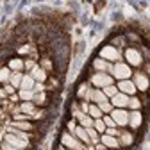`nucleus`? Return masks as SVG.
I'll return each instance as SVG.
<instances>
[{"label": "nucleus", "instance_id": "obj_1", "mask_svg": "<svg viewBox=\"0 0 150 150\" xmlns=\"http://www.w3.org/2000/svg\"><path fill=\"white\" fill-rule=\"evenodd\" d=\"M123 59L130 68H141L143 63H145V59H143V55H141L138 47H127L123 50Z\"/></svg>", "mask_w": 150, "mask_h": 150}, {"label": "nucleus", "instance_id": "obj_2", "mask_svg": "<svg viewBox=\"0 0 150 150\" xmlns=\"http://www.w3.org/2000/svg\"><path fill=\"white\" fill-rule=\"evenodd\" d=\"M109 73L112 75V79H116V81H125V79L132 77L134 71L125 61H118V63H112V68H111Z\"/></svg>", "mask_w": 150, "mask_h": 150}, {"label": "nucleus", "instance_id": "obj_3", "mask_svg": "<svg viewBox=\"0 0 150 150\" xmlns=\"http://www.w3.org/2000/svg\"><path fill=\"white\" fill-rule=\"evenodd\" d=\"M93 88H98V89H104L105 86L109 84H115V79H112L111 73H105V71H93L89 75V81H88Z\"/></svg>", "mask_w": 150, "mask_h": 150}, {"label": "nucleus", "instance_id": "obj_4", "mask_svg": "<svg viewBox=\"0 0 150 150\" xmlns=\"http://www.w3.org/2000/svg\"><path fill=\"white\" fill-rule=\"evenodd\" d=\"M98 57H102V59H105V61H109V63H118V61L123 59V52L118 50L116 47H112V45L109 43V45H104V47L100 48Z\"/></svg>", "mask_w": 150, "mask_h": 150}, {"label": "nucleus", "instance_id": "obj_5", "mask_svg": "<svg viewBox=\"0 0 150 150\" xmlns=\"http://www.w3.org/2000/svg\"><path fill=\"white\" fill-rule=\"evenodd\" d=\"M59 143H61L63 146L70 148V150H86V148H88L84 143H81V141L75 138L71 132H68V130H63V132H61V136H59Z\"/></svg>", "mask_w": 150, "mask_h": 150}, {"label": "nucleus", "instance_id": "obj_6", "mask_svg": "<svg viewBox=\"0 0 150 150\" xmlns=\"http://www.w3.org/2000/svg\"><path fill=\"white\" fill-rule=\"evenodd\" d=\"M132 82H134V86H136L138 91L146 93V91L150 89V77H148L143 70H136V71L132 73Z\"/></svg>", "mask_w": 150, "mask_h": 150}, {"label": "nucleus", "instance_id": "obj_7", "mask_svg": "<svg viewBox=\"0 0 150 150\" xmlns=\"http://www.w3.org/2000/svg\"><path fill=\"white\" fill-rule=\"evenodd\" d=\"M143 122H145V116H143V112H141V109H136V111H129V129L132 130V132H136L138 129H141V125H143Z\"/></svg>", "mask_w": 150, "mask_h": 150}, {"label": "nucleus", "instance_id": "obj_8", "mask_svg": "<svg viewBox=\"0 0 150 150\" xmlns=\"http://www.w3.org/2000/svg\"><path fill=\"white\" fill-rule=\"evenodd\" d=\"M109 115H111L112 120L116 122V125H118L120 129H125V127L129 125V111H127V109H116V107H115V109L109 112Z\"/></svg>", "mask_w": 150, "mask_h": 150}, {"label": "nucleus", "instance_id": "obj_9", "mask_svg": "<svg viewBox=\"0 0 150 150\" xmlns=\"http://www.w3.org/2000/svg\"><path fill=\"white\" fill-rule=\"evenodd\" d=\"M4 141H7L9 145L16 146V148H22V150H29L32 146V141H27V139H22V138H18L11 132H6L4 134Z\"/></svg>", "mask_w": 150, "mask_h": 150}, {"label": "nucleus", "instance_id": "obj_10", "mask_svg": "<svg viewBox=\"0 0 150 150\" xmlns=\"http://www.w3.org/2000/svg\"><path fill=\"white\" fill-rule=\"evenodd\" d=\"M118 141L122 145V148H129V146H132L136 143V134L132 132L130 129H122L120 130V136H118Z\"/></svg>", "mask_w": 150, "mask_h": 150}, {"label": "nucleus", "instance_id": "obj_11", "mask_svg": "<svg viewBox=\"0 0 150 150\" xmlns=\"http://www.w3.org/2000/svg\"><path fill=\"white\" fill-rule=\"evenodd\" d=\"M7 125H11L14 129H20V130H25V132H38V123L30 122V120H25V122H14V120H11Z\"/></svg>", "mask_w": 150, "mask_h": 150}, {"label": "nucleus", "instance_id": "obj_12", "mask_svg": "<svg viewBox=\"0 0 150 150\" xmlns=\"http://www.w3.org/2000/svg\"><path fill=\"white\" fill-rule=\"evenodd\" d=\"M32 102L38 105V107H48L52 104V95L48 91H40V93H34V98Z\"/></svg>", "mask_w": 150, "mask_h": 150}, {"label": "nucleus", "instance_id": "obj_13", "mask_svg": "<svg viewBox=\"0 0 150 150\" xmlns=\"http://www.w3.org/2000/svg\"><path fill=\"white\" fill-rule=\"evenodd\" d=\"M38 64H40L43 70H47L50 75L55 73V63H54V57H52V54H43L40 61H38Z\"/></svg>", "mask_w": 150, "mask_h": 150}, {"label": "nucleus", "instance_id": "obj_14", "mask_svg": "<svg viewBox=\"0 0 150 150\" xmlns=\"http://www.w3.org/2000/svg\"><path fill=\"white\" fill-rule=\"evenodd\" d=\"M116 86H118V91L120 93H125V95H129V97H132V95H136V86H134V82L130 81V79H125V81H118L116 82Z\"/></svg>", "mask_w": 150, "mask_h": 150}, {"label": "nucleus", "instance_id": "obj_15", "mask_svg": "<svg viewBox=\"0 0 150 150\" xmlns=\"http://www.w3.org/2000/svg\"><path fill=\"white\" fill-rule=\"evenodd\" d=\"M91 68H93V71H105V73H109L111 68H112V63H109V61H105L102 57H95L91 61Z\"/></svg>", "mask_w": 150, "mask_h": 150}, {"label": "nucleus", "instance_id": "obj_16", "mask_svg": "<svg viewBox=\"0 0 150 150\" xmlns=\"http://www.w3.org/2000/svg\"><path fill=\"white\" fill-rule=\"evenodd\" d=\"M29 73L32 75V79H34L36 82H47V81H48V77H50V73H48L47 70H43L40 64H36Z\"/></svg>", "mask_w": 150, "mask_h": 150}, {"label": "nucleus", "instance_id": "obj_17", "mask_svg": "<svg viewBox=\"0 0 150 150\" xmlns=\"http://www.w3.org/2000/svg\"><path fill=\"white\" fill-rule=\"evenodd\" d=\"M100 143L105 145L109 150H122V145L118 141V138L109 136V134H100Z\"/></svg>", "mask_w": 150, "mask_h": 150}, {"label": "nucleus", "instance_id": "obj_18", "mask_svg": "<svg viewBox=\"0 0 150 150\" xmlns=\"http://www.w3.org/2000/svg\"><path fill=\"white\" fill-rule=\"evenodd\" d=\"M109 102L112 104V107L116 109H127V104H129V95H125V93H116L112 98H109Z\"/></svg>", "mask_w": 150, "mask_h": 150}, {"label": "nucleus", "instance_id": "obj_19", "mask_svg": "<svg viewBox=\"0 0 150 150\" xmlns=\"http://www.w3.org/2000/svg\"><path fill=\"white\" fill-rule=\"evenodd\" d=\"M6 64L9 66L11 71H23L25 61H23V57H20V55H14V57H9V59H7Z\"/></svg>", "mask_w": 150, "mask_h": 150}, {"label": "nucleus", "instance_id": "obj_20", "mask_svg": "<svg viewBox=\"0 0 150 150\" xmlns=\"http://www.w3.org/2000/svg\"><path fill=\"white\" fill-rule=\"evenodd\" d=\"M61 88V77H59V75H50V77H48V81L45 82V89L48 91V93H54V91H57Z\"/></svg>", "mask_w": 150, "mask_h": 150}, {"label": "nucleus", "instance_id": "obj_21", "mask_svg": "<svg viewBox=\"0 0 150 150\" xmlns=\"http://www.w3.org/2000/svg\"><path fill=\"white\" fill-rule=\"evenodd\" d=\"M73 136L77 138L81 143H84L86 146H93L91 145V139H89V136H88V130L84 129V127H81V125H77V129H75V132H73Z\"/></svg>", "mask_w": 150, "mask_h": 150}, {"label": "nucleus", "instance_id": "obj_22", "mask_svg": "<svg viewBox=\"0 0 150 150\" xmlns=\"http://www.w3.org/2000/svg\"><path fill=\"white\" fill-rule=\"evenodd\" d=\"M18 107H20V112H25V115H29V116H32L34 111L38 109V105L34 102H20Z\"/></svg>", "mask_w": 150, "mask_h": 150}, {"label": "nucleus", "instance_id": "obj_23", "mask_svg": "<svg viewBox=\"0 0 150 150\" xmlns=\"http://www.w3.org/2000/svg\"><path fill=\"white\" fill-rule=\"evenodd\" d=\"M127 43H129V41H127V38H125V36H116V38H112V40H111V45H112V47H116V48L122 50V52L127 48Z\"/></svg>", "mask_w": 150, "mask_h": 150}, {"label": "nucleus", "instance_id": "obj_24", "mask_svg": "<svg viewBox=\"0 0 150 150\" xmlns=\"http://www.w3.org/2000/svg\"><path fill=\"white\" fill-rule=\"evenodd\" d=\"M22 79H23V71H13L11 73V79H9V84L16 89H20V84H22Z\"/></svg>", "mask_w": 150, "mask_h": 150}, {"label": "nucleus", "instance_id": "obj_25", "mask_svg": "<svg viewBox=\"0 0 150 150\" xmlns=\"http://www.w3.org/2000/svg\"><path fill=\"white\" fill-rule=\"evenodd\" d=\"M34 84H36V81L32 79V75H30V73H23L20 89H34Z\"/></svg>", "mask_w": 150, "mask_h": 150}, {"label": "nucleus", "instance_id": "obj_26", "mask_svg": "<svg viewBox=\"0 0 150 150\" xmlns=\"http://www.w3.org/2000/svg\"><path fill=\"white\" fill-rule=\"evenodd\" d=\"M89 89H91V84H89V82H82V84L77 88V100H86Z\"/></svg>", "mask_w": 150, "mask_h": 150}, {"label": "nucleus", "instance_id": "obj_27", "mask_svg": "<svg viewBox=\"0 0 150 150\" xmlns=\"http://www.w3.org/2000/svg\"><path fill=\"white\" fill-rule=\"evenodd\" d=\"M77 123L81 125V127H84V129H88V127H93V123H95V120H93L89 115H86V112H82V115L77 118Z\"/></svg>", "mask_w": 150, "mask_h": 150}, {"label": "nucleus", "instance_id": "obj_28", "mask_svg": "<svg viewBox=\"0 0 150 150\" xmlns=\"http://www.w3.org/2000/svg\"><path fill=\"white\" fill-rule=\"evenodd\" d=\"M141 107H143V102H141V98H139V97H136V95L129 97L127 109H130V111H136V109H141Z\"/></svg>", "mask_w": 150, "mask_h": 150}, {"label": "nucleus", "instance_id": "obj_29", "mask_svg": "<svg viewBox=\"0 0 150 150\" xmlns=\"http://www.w3.org/2000/svg\"><path fill=\"white\" fill-rule=\"evenodd\" d=\"M88 115L93 118V120H98V118H102L104 116V112L100 111V107L97 105V104H91L89 102V109H88Z\"/></svg>", "mask_w": 150, "mask_h": 150}, {"label": "nucleus", "instance_id": "obj_30", "mask_svg": "<svg viewBox=\"0 0 150 150\" xmlns=\"http://www.w3.org/2000/svg\"><path fill=\"white\" fill-rule=\"evenodd\" d=\"M11 70H9V66L7 64H4V66H0V84H7L9 82V79H11Z\"/></svg>", "mask_w": 150, "mask_h": 150}, {"label": "nucleus", "instance_id": "obj_31", "mask_svg": "<svg viewBox=\"0 0 150 150\" xmlns=\"http://www.w3.org/2000/svg\"><path fill=\"white\" fill-rule=\"evenodd\" d=\"M18 97H20V102H32L34 91L32 89H18Z\"/></svg>", "mask_w": 150, "mask_h": 150}, {"label": "nucleus", "instance_id": "obj_32", "mask_svg": "<svg viewBox=\"0 0 150 150\" xmlns=\"http://www.w3.org/2000/svg\"><path fill=\"white\" fill-rule=\"evenodd\" d=\"M102 91H104V95H105L107 98H112V97L118 93V86H116V84H109V86H105Z\"/></svg>", "mask_w": 150, "mask_h": 150}, {"label": "nucleus", "instance_id": "obj_33", "mask_svg": "<svg viewBox=\"0 0 150 150\" xmlns=\"http://www.w3.org/2000/svg\"><path fill=\"white\" fill-rule=\"evenodd\" d=\"M86 130H88V136H89V139H91V145H97V143L100 141V134H98L93 127H88Z\"/></svg>", "mask_w": 150, "mask_h": 150}, {"label": "nucleus", "instance_id": "obj_34", "mask_svg": "<svg viewBox=\"0 0 150 150\" xmlns=\"http://www.w3.org/2000/svg\"><path fill=\"white\" fill-rule=\"evenodd\" d=\"M93 129H95L98 134H104L105 130H107V127H105V123H104V120H102V118L95 120V123H93Z\"/></svg>", "mask_w": 150, "mask_h": 150}, {"label": "nucleus", "instance_id": "obj_35", "mask_svg": "<svg viewBox=\"0 0 150 150\" xmlns=\"http://www.w3.org/2000/svg\"><path fill=\"white\" fill-rule=\"evenodd\" d=\"M23 61H25V64H23V70L29 73L36 64H38V59H34V57H23Z\"/></svg>", "mask_w": 150, "mask_h": 150}, {"label": "nucleus", "instance_id": "obj_36", "mask_svg": "<svg viewBox=\"0 0 150 150\" xmlns=\"http://www.w3.org/2000/svg\"><path fill=\"white\" fill-rule=\"evenodd\" d=\"M98 107H100V111L104 112V115H109V112L112 111V109H115V107H112V104L109 102V100H105V102H102V104H97Z\"/></svg>", "mask_w": 150, "mask_h": 150}, {"label": "nucleus", "instance_id": "obj_37", "mask_svg": "<svg viewBox=\"0 0 150 150\" xmlns=\"http://www.w3.org/2000/svg\"><path fill=\"white\" fill-rule=\"evenodd\" d=\"M77 125H79V123H77V120H75V118H70V120L66 122V130L73 134V132H75V129H77Z\"/></svg>", "mask_w": 150, "mask_h": 150}, {"label": "nucleus", "instance_id": "obj_38", "mask_svg": "<svg viewBox=\"0 0 150 150\" xmlns=\"http://www.w3.org/2000/svg\"><path fill=\"white\" fill-rule=\"evenodd\" d=\"M102 120H104L105 127H118V125H116V122L111 118V115H104V116H102Z\"/></svg>", "mask_w": 150, "mask_h": 150}, {"label": "nucleus", "instance_id": "obj_39", "mask_svg": "<svg viewBox=\"0 0 150 150\" xmlns=\"http://www.w3.org/2000/svg\"><path fill=\"white\" fill-rule=\"evenodd\" d=\"M0 150H22V148H16V146H13V145H9L7 141H0Z\"/></svg>", "mask_w": 150, "mask_h": 150}, {"label": "nucleus", "instance_id": "obj_40", "mask_svg": "<svg viewBox=\"0 0 150 150\" xmlns=\"http://www.w3.org/2000/svg\"><path fill=\"white\" fill-rule=\"evenodd\" d=\"M2 86H4V89H6V93H7L9 97H11V95H14V93L18 91V89H16V88H13V86H11L9 82H7V84H2Z\"/></svg>", "mask_w": 150, "mask_h": 150}, {"label": "nucleus", "instance_id": "obj_41", "mask_svg": "<svg viewBox=\"0 0 150 150\" xmlns=\"http://www.w3.org/2000/svg\"><path fill=\"white\" fill-rule=\"evenodd\" d=\"M93 148H95V150H109V148H107V146H105V145H102V143H100V141H98V143H97V145H93Z\"/></svg>", "mask_w": 150, "mask_h": 150}, {"label": "nucleus", "instance_id": "obj_42", "mask_svg": "<svg viewBox=\"0 0 150 150\" xmlns=\"http://www.w3.org/2000/svg\"><path fill=\"white\" fill-rule=\"evenodd\" d=\"M143 71L150 77V63H143Z\"/></svg>", "mask_w": 150, "mask_h": 150}, {"label": "nucleus", "instance_id": "obj_43", "mask_svg": "<svg viewBox=\"0 0 150 150\" xmlns=\"http://www.w3.org/2000/svg\"><path fill=\"white\" fill-rule=\"evenodd\" d=\"M57 150H70V148H66V146H63V145L59 143V145H57Z\"/></svg>", "mask_w": 150, "mask_h": 150}, {"label": "nucleus", "instance_id": "obj_44", "mask_svg": "<svg viewBox=\"0 0 150 150\" xmlns=\"http://www.w3.org/2000/svg\"><path fill=\"white\" fill-rule=\"evenodd\" d=\"M4 115H6V111H4V109H2V105H0V118H2V116H4Z\"/></svg>", "mask_w": 150, "mask_h": 150}, {"label": "nucleus", "instance_id": "obj_45", "mask_svg": "<svg viewBox=\"0 0 150 150\" xmlns=\"http://www.w3.org/2000/svg\"><path fill=\"white\" fill-rule=\"evenodd\" d=\"M2 129H4V125H2V122H0V130H2Z\"/></svg>", "mask_w": 150, "mask_h": 150}]
</instances>
